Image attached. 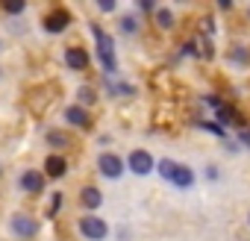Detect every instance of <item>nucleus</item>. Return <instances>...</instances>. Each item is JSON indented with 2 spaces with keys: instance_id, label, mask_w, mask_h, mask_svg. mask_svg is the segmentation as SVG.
<instances>
[{
  "instance_id": "f257e3e1",
  "label": "nucleus",
  "mask_w": 250,
  "mask_h": 241,
  "mask_svg": "<svg viewBox=\"0 0 250 241\" xmlns=\"http://www.w3.org/2000/svg\"><path fill=\"white\" fill-rule=\"evenodd\" d=\"M91 36H94V41H97V56H100L103 71H106V74H115V71H118V62H115V41L103 33L100 24H91Z\"/></svg>"
},
{
  "instance_id": "f03ea898",
  "label": "nucleus",
  "mask_w": 250,
  "mask_h": 241,
  "mask_svg": "<svg viewBox=\"0 0 250 241\" xmlns=\"http://www.w3.org/2000/svg\"><path fill=\"white\" fill-rule=\"evenodd\" d=\"M80 232H83L88 241H103V238L109 235V226H106V221H100L97 215H85V218L80 221Z\"/></svg>"
},
{
  "instance_id": "7ed1b4c3",
  "label": "nucleus",
  "mask_w": 250,
  "mask_h": 241,
  "mask_svg": "<svg viewBox=\"0 0 250 241\" xmlns=\"http://www.w3.org/2000/svg\"><path fill=\"white\" fill-rule=\"evenodd\" d=\"M127 165H130V171L133 174H139V177H145V174H150L153 171V156L147 153V150H133L130 153V159H127Z\"/></svg>"
},
{
  "instance_id": "20e7f679",
  "label": "nucleus",
  "mask_w": 250,
  "mask_h": 241,
  "mask_svg": "<svg viewBox=\"0 0 250 241\" xmlns=\"http://www.w3.org/2000/svg\"><path fill=\"white\" fill-rule=\"evenodd\" d=\"M9 226H12V232H15V235H21V238H33V235L39 232V223H36L30 215H24V212H18V215L12 218V223H9Z\"/></svg>"
},
{
  "instance_id": "39448f33",
  "label": "nucleus",
  "mask_w": 250,
  "mask_h": 241,
  "mask_svg": "<svg viewBox=\"0 0 250 241\" xmlns=\"http://www.w3.org/2000/svg\"><path fill=\"white\" fill-rule=\"evenodd\" d=\"M97 165H100V174L109 177V180H118V177L124 174V162H121L115 153H103V156L97 159Z\"/></svg>"
},
{
  "instance_id": "423d86ee",
  "label": "nucleus",
  "mask_w": 250,
  "mask_h": 241,
  "mask_svg": "<svg viewBox=\"0 0 250 241\" xmlns=\"http://www.w3.org/2000/svg\"><path fill=\"white\" fill-rule=\"evenodd\" d=\"M68 24H71V15H68L65 9H56V12H50V15L44 18V30H47V33H62Z\"/></svg>"
},
{
  "instance_id": "0eeeda50",
  "label": "nucleus",
  "mask_w": 250,
  "mask_h": 241,
  "mask_svg": "<svg viewBox=\"0 0 250 241\" xmlns=\"http://www.w3.org/2000/svg\"><path fill=\"white\" fill-rule=\"evenodd\" d=\"M65 62H68V68H74V71H85V68H88V53H85L83 47H68V50H65Z\"/></svg>"
},
{
  "instance_id": "6e6552de",
  "label": "nucleus",
  "mask_w": 250,
  "mask_h": 241,
  "mask_svg": "<svg viewBox=\"0 0 250 241\" xmlns=\"http://www.w3.org/2000/svg\"><path fill=\"white\" fill-rule=\"evenodd\" d=\"M21 188L24 191H42L44 188V174H39V171H24L21 174Z\"/></svg>"
},
{
  "instance_id": "1a4fd4ad",
  "label": "nucleus",
  "mask_w": 250,
  "mask_h": 241,
  "mask_svg": "<svg viewBox=\"0 0 250 241\" xmlns=\"http://www.w3.org/2000/svg\"><path fill=\"white\" fill-rule=\"evenodd\" d=\"M171 182H174L177 188H191V185H194V171H191L188 165H177V171H174Z\"/></svg>"
},
{
  "instance_id": "9d476101",
  "label": "nucleus",
  "mask_w": 250,
  "mask_h": 241,
  "mask_svg": "<svg viewBox=\"0 0 250 241\" xmlns=\"http://www.w3.org/2000/svg\"><path fill=\"white\" fill-rule=\"evenodd\" d=\"M80 200H83V206H85V209H97V206L103 203V194H100L94 185H85V188L80 191Z\"/></svg>"
},
{
  "instance_id": "9b49d317",
  "label": "nucleus",
  "mask_w": 250,
  "mask_h": 241,
  "mask_svg": "<svg viewBox=\"0 0 250 241\" xmlns=\"http://www.w3.org/2000/svg\"><path fill=\"white\" fill-rule=\"evenodd\" d=\"M235 120H238V118H235V109H232L229 103H224L221 109H215V124H221V127H232Z\"/></svg>"
},
{
  "instance_id": "f8f14e48",
  "label": "nucleus",
  "mask_w": 250,
  "mask_h": 241,
  "mask_svg": "<svg viewBox=\"0 0 250 241\" xmlns=\"http://www.w3.org/2000/svg\"><path fill=\"white\" fill-rule=\"evenodd\" d=\"M65 118H68V124H74V127H88V115H85L83 106H68Z\"/></svg>"
},
{
  "instance_id": "ddd939ff",
  "label": "nucleus",
  "mask_w": 250,
  "mask_h": 241,
  "mask_svg": "<svg viewBox=\"0 0 250 241\" xmlns=\"http://www.w3.org/2000/svg\"><path fill=\"white\" fill-rule=\"evenodd\" d=\"M65 171H68V165H65L62 156H47V162H44V174H47V177L56 180V177H62Z\"/></svg>"
},
{
  "instance_id": "4468645a",
  "label": "nucleus",
  "mask_w": 250,
  "mask_h": 241,
  "mask_svg": "<svg viewBox=\"0 0 250 241\" xmlns=\"http://www.w3.org/2000/svg\"><path fill=\"white\" fill-rule=\"evenodd\" d=\"M156 24H159L162 30H171V27H174V12H171V9H156Z\"/></svg>"
},
{
  "instance_id": "2eb2a0df",
  "label": "nucleus",
  "mask_w": 250,
  "mask_h": 241,
  "mask_svg": "<svg viewBox=\"0 0 250 241\" xmlns=\"http://www.w3.org/2000/svg\"><path fill=\"white\" fill-rule=\"evenodd\" d=\"M156 171L171 182V177H174V171H177V162H174V159H162V162H156Z\"/></svg>"
},
{
  "instance_id": "dca6fc26",
  "label": "nucleus",
  "mask_w": 250,
  "mask_h": 241,
  "mask_svg": "<svg viewBox=\"0 0 250 241\" xmlns=\"http://www.w3.org/2000/svg\"><path fill=\"white\" fill-rule=\"evenodd\" d=\"M106 85H109V91L124 94V97H133V94H136V88H133V85H127V82H109V80H106Z\"/></svg>"
},
{
  "instance_id": "f3484780",
  "label": "nucleus",
  "mask_w": 250,
  "mask_h": 241,
  "mask_svg": "<svg viewBox=\"0 0 250 241\" xmlns=\"http://www.w3.org/2000/svg\"><path fill=\"white\" fill-rule=\"evenodd\" d=\"M197 127H200V130H209V133H215L218 139H227L224 127H221V124H215V120H197Z\"/></svg>"
},
{
  "instance_id": "a211bd4d",
  "label": "nucleus",
  "mask_w": 250,
  "mask_h": 241,
  "mask_svg": "<svg viewBox=\"0 0 250 241\" xmlns=\"http://www.w3.org/2000/svg\"><path fill=\"white\" fill-rule=\"evenodd\" d=\"M229 62H238V65H247V62H250V53H247V47H235V50L229 53Z\"/></svg>"
},
{
  "instance_id": "6ab92c4d",
  "label": "nucleus",
  "mask_w": 250,
  "mask_h": 241,
  "mask_svg": "<svg viewBox=\"0 0 250 241\" xmlns=\"http://www.w3.org/2000/svg\"><path fill=\"white\" fill-rule=\"evenodd\" d=\"M121 30H124V33H139V21H136L133 15H124V18H121Z\"/></svg>"
},
{
  "instance_id": "aec40b11",
  "label": "nucleus",
  "mask_w": 250,
  "mask_h": 241,
  "mask_svg": "<svg viewBox=\"0 0 250 241\" xmlns=\"http://www.w3.org/2000/svg\"><path fill=\"white\" fill-rule=\"evenodd\" d=\"M47 144H53V147H65V144H68V139H65L62 133H56V130H53V133H47Z\"/></svg>"
},
{
  "instance_id": "412c9836",
  "label": "nucleus",
  "mask_w": 250,
  "mask_h": 241,
  "mask_svg": "<svg viewBox=\"0 0 250 241\" xmlns=\"http://www.w3.org/2000/svg\"><path fill=\"white\" fill-rule=\"evenodd\" d=\"M80 103H85V106L94 103V91L91 88H80Z\"/></svg>"
},
{
  "instance_id": "4be33fe9",
  "label": "nucleus",
  "mask_w": 250,
  "mask_h": 241,
  "mask_svg": "<svg viewBox=\"0 0 250 241\" xmlns=\"http://www.w3.org/2000/svg\"><path fill=\"white\" fill-rule=\"evenodd\" d=\"M183 53H186V56H197V44H194V41H186V44H183Z\"/></svg>"
},
{
  "instance_id": "5701e85b",
  "label": "nucleus",
  "mask_w": 250,
  "mask_h": 241,
  "mask_svg": "<svg viewBox=\"0 0 250 241\" xmlns=\"http://www.w3.org/2000/svg\"><path fill=\"white\" fill-rule=\"evenodd\" d=\"M238 141L250 147V130H238Z\"/></svg>"
},
{
  "instance_id": "b1692460",
  "label": "nucleus",
  "mask_w": 250,
  "mask_h": 241,
  "mask_svg": "<svg viewBox=\"0 0 250 241\" xmlns=\"http://www.w3.org/2000/svg\"><path fill=\"white\" fill-rule=\"evenodd\" d=\"M6 12H12V15L15 12H24V3H6Z\"/></svg>"
},
{
  "instance_id": "393cba45",
  "label": "nucleus",
  "mask_w": 250,
  "mask_h": 241,
  "mask_svg": "<svg viewBox=\"0 0 250 241\" xmlns=\"http://www.w3.org/2000/svg\"><path fill=\"white\" fill-rule=\"evenodd\" d=\"M203 30H206V36H212V33H215V24H212V18H203Z\"/></svg>"
},
{
  "instance_id": "a878e982",
  "label": "nucleus",
  "mask_w": 250,
  "mask_h": 241,
  "mask_svg": "<svg viewBox=\"0 0 250 241\" xmlns=\"http://www.w3.org/2000/svg\"><path fill=\"white\" fill-rule=\"evenodd\" d=\"M100 9H103V12H112L115 3H112V0H100Z\"/></svg>"
},
{
  "instance_id": "bb28decb",
  "label": "nucleus",
  "mask_w": 250,
  "mask_h": 241,
  "mask_svg": "<svg viewBox=\"0 0 250 241\" xmlns=\"http://www.w3.org/2000/svg\"><path fill=\"white\" fill-rule=\"evenodd\" d=\"M139 9H142V12H150L153 3H150V0H139Z\"/></svg>"
},
{
  "instance_id": "cd10ccee",
  "label": "nucleus",
  "mask_w": 250,
  "mask_h": 241,
  "mask_svg": "<svg viewBox=\"0 0 250 241\" xmlns=\"http://www.w3.org/2000/svg\"><path fill=\"white\" fill-rule=\"evenodd\" d=\"M206 180H218V168L209 165V168H206Z\"/></svg>"
},
{
  "instance_id": "c85d7f7f",
  "label": "nucleus",
  "mask_w": 250,
  "mask_h": 241,
  "mask_svg": "<svg viewBox=\"0 0 250 241\" xmlns=\"http://www.w3.org/2000/svg\"><path fill=\"white\" fill-rule=\"evenodd\" d=\"M59 203H62V197H59V194H56V197H53V203H50V215H53V212H56V209H59Z\"/></svg>"
},
{
  "instance_id": "c756f323",
  "label": "nucleus",
  "mask_w": 250,
  "mask_h": 241,
  "mask_svg": "<svg viewBox=\"0 0 250 241\" xmlns=\"http://www.w3.org/2000/svg\"><path fill=\"white\" fill-rule=\"evenodd\" d=\"M247 223H250V218H247Z\"/></svg>"
}]
</instances>
